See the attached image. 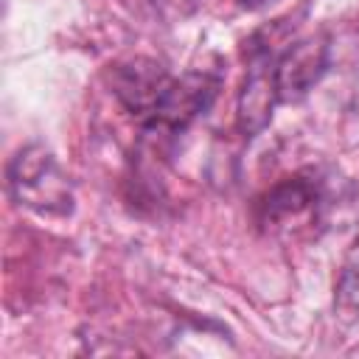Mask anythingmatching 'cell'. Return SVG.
<instances>
[{
	"instance_id": "7a4b0ae2",
	"label": "cell",
	"mask_w": 359,
	"mask_h": 359,
	"mask_svg": "<svg viewBox=\"0 0 359 359\" xmlns=\"http://www.w3.org/2000/svg\"><path fill=\"white\" fill-rule=\"evenodd\" d=\"M216 93H219V76L208 70H188L182 76H171L143 126L151 132L177 135L213 104Z\"/></svg>"
},
{
	"instance_id": "6da1fadb",
	"label": "cell",
	"mask_w": 359,
	"mask_h": 359,
	"mask_svg": "<svg viewBox=\"0 0 359 359\" xmlns=\"http://www.w3.org/2000/svg\"><path fill=\"white\" fill-rule=\"evenodd\" d=\"M6 185L17 205L39 216H67L73 210V188L67 174L42 146H25L11 157Z\"/></svg>"
},
{
	"instance_id": "8992f818",
	"label": "cell",
	"mask_w": 359,
	"mask_h": 359,
	"mask_svg": "<svg viewBox=\"0 0 359 359\" xmlns=\"http://www.w3.org/2000/svg\"><path fill=\"white\" fill-rule=\"evenodd\" d=\"M337 306L339 311L359 317V241L353 244L351 255L342 264V272L337 280Z\"/></svg>"
},
{
	"instance_id": "5b68a950",
	"label": "cell",
	"mask_w": 359,
	"mask_h": 359,
	"mask_svg": "<svg viewBox=\"0 0 359 359\" xmlns=\"http://www.w3.org/2000/svg\"><path fill=\"white\" fill-rule=\"evenodd\" d=\"M314 202H317V182H311L300 174L286 177L283 182L269 188V194L261 199V216H264V222H278V219L303 213Z\"/></svg>"
},
{
	"instance_id": "277c9868",
	"label": "cell",
	"mask_w": 359,
	"mask_h": 359,
	"mask_svg": "<svg viewBox=\"0 0 359 359\" xmlns=\"http://www.w3.org/2000/svg\"><path fill=\"white\" fill-rule=\"evenodd\" d=\"M280 104L275 76H272V50L258 48L252 53L250 73L244 76L241 93H238V107H236V121L244 137H255L258 132L266 129L272 121V109Z\"/></svg>"
},
{
	"instance_id": "3957f363",
	"label": "cell",
	"mask_w": 359,
	"mask_h": 359,
	"mask_svg": "<svg viewBox=\"0 0 359 359\" xmlns=\"http://www.w3.org/2000/svg\"><path fill=\"white\" fill-rule=\"evenodd\" d=\"M328 70V39L323 34H311L286 45L280 53H272V76L278 87L280 104H294L309 95V90Z\"/></svg>"
}]
</instances>
